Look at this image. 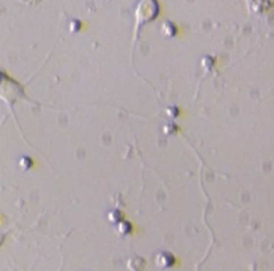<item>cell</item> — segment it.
Returning <instances> with one entry per match:
<instances>
[{"mask_svg": "<svg viewBox=\"0 0 274 271\" xmlns=\"http://www.w3.org/2000/svg\"><path fill=\"white\" fill-rule=\"evenodd\" d=\"M23 89L19 83L0 72V99L7 104H14L16 100L23 96Z\"/></svg>", "mask_w": 274, "mask_h": 271, "instance_id": "1", "label": "cell"}, {"mask_svg": "<svg viewBox=\"0 0 274 271\" xmlns=\"http://www.w3.org/2000/svg\"><path fill=\"white\" fill-rule=\"evenodd\" d=\"M155 263L162 269H167V267L174 266L175 263V258L170 254V252H159L155 256Z\"/></svg>", "mask_w": 274, "mask_h": 271, "instance_id": "2", "label": "cell"}, {"mask_svg": "<svg viewBox=\"0 0 274 271\" xmlns=\"http://www.w3.org/2000/svg\"><path fill=\"white\" fill-rule=\"evenodd\" d=\"M146 266V262L139 256H132L127 261V269L130 271H143Z\"/></svg>", "mask_w": 274, "mask_h": 271, "instance_id": "3", "label": "cell"}]
</instances>
